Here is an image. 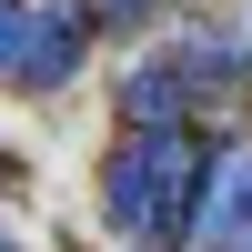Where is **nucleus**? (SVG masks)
<instances>
[{
  "instance_id": "1",
  "label": "nucleus",
  "mask_w": 252,
  "mask_h": 252,
  "mask_svg": "<svg viewBox=\"0 0 252 252\" xmlns=\"http://www.w3.org/2000/svg\"><path fill=\"white\" fill-rule=\"evenodd\" d=\"M192 182H202V141L182 121H131V141L101 172V202L141 252H161V232H192Z\"/></svg>"
},
{
  "instance_id": "2",
  "label": "nucleus",
  "mask_w": 252,
  "mask_h": 252,
  "mask_svg": "<svg viewBox=\"0 0 252 252\" xmlns=\"http://www.w3.org/2000/svg\"><path fill=\"white\" fill-rule=\"evenodd\" d=\"M141 10H152V0H81V20H91V31H131Z\"/></svg>"
}]
</instances>
